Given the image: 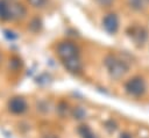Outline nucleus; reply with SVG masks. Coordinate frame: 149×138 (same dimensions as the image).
I'll return each instance as SVG.
<instances>
[{"label":"nucleus","mask_w":149,"mask_h":138,"mask_svg":"<svg viewBox=\"0 0 149 138\" xmlns=\"http://www.w3.org/2000/svg\"><path fill=\"white\" fill-rule=\"evenodd\" d=\"M132 38L137 43V44H142L144 43L146 38H147V32L143 28L141 27H133L132 28V34H130Z\"/></svg>","instance_id":"obj_8"},{"label":"nucleus","mask_w":149,"mask_h":138,"mask_svg":"<svg viewBox=\"0 0 149 138\" xmlns=\"http://www.w3.org/2000/svg\"><path fill=\"white\" fill-rule=\"evenodd\" d=\"M102 26H104V29L109 32V34H115L119 29V20H118V16L113 13H109L107 14L104 20H102Z\"/></svg>","instance_id":"obj_5"},{"label":"nucleus","mask_w":149,"mask_h":138,"mask_svg":"<svg viewBox=\"0 0 149 138\" xmlns=\"http://www.w3.org/2000/svg\"><path fill=\"white\" fill-rule=\"evenodd\" d=\"M3 35H5L6 38H8V39H10V41H12V39H15V38L17 37L13 31H9V30H5V31H3Z\"/></svg>","instance_id":"obj_17"},{"label":"nucleus","mask_w":149,"mask_h":138,"mask_svg":"<svg viewBox=\"0 0 149 138\" xmlns=\"http://www.w3.org/2000/svg\"><path fill=\"white\" fill-rule=\"evenodd\" d=\"M63 64H64L65 68L72 73H78L81 70V61L78 57L65 59V60H63Z\"/></svg>","instance_id":"obj_6"},{"label":"nucleus","mask_w":149,"mask_h":138,"mask_svg":"<svg viewBox=\"0 0 149 138\" xmlns=\"http://www.w3.org/2000/svg\"><path fill=\"white\" fill-rule=\"evenodd\" d=\"M36 80H37L38 83L45 85V83H48V81H49V75H48V74H41L40 77H37Z\"/></svg>","instance_id":"obj_16"},{"label":"nucleus","mask_w":149,"mask_h":138,"mask_svg":"<svg viewBox=\"0 0 149 138\" xmlns=\"http://www.w3.org/2000/svg\"><path fill=\"white\" fill-rule=\"evenodd\" d=\"M78 133L81 136V138H97V136L91 131L87 125H80L78 128Z\"/></svg>","instance_id":"obj_10"},{"label":"nucleus","mask_w":149,"mask_h":138,"mask_svg":"<svg viewBox=\"0 0 149 138\" xmlns=\"http://www.w3.org/2000/svg\"><path fill=\"white\" fill-rule=\"evenodd\" d=\"M27 109V103L24 101L23 97L21 96H15V97H12L9 101H8V110L12 112V114H22L24 110Z\"/></svg>","instance_id":"obj_4"},{"label":"nucleus","mask_w":149,"mask_h":138,"mask_svg":"<svg viewBox=\"0 0 149 138\" xmlns=\"http://www.w3.org/2000/svg\"><path fill=\"white\" fill-rule=\"evenodd\" d=\"M9 10H10L12 20H14V19H22L26 15V8L21 3L10 2L9 3Z\"/></svg>","instance_id":"obj_7"},{"label":"nucleus","mask_w":149,"mask_h":138,"mask_svg":"<svg viewBox=\"0 0 149 138\" xmlns=\"http://www.w3.org/2000/svg\"><path fill=\"white\" fill-rule=\"evenodd\" d=\"M0 20H2V21L12 20L10 10H9V3H7L3 0H0Z\"/></svg>","instance_id":"obj_9"},{"label":"nucleus","mask_w":149,"mask_h":138,"mask_svg":"<svg viewBox=\"0 0 149 138\" xmlns=\"http://www.w3.org/2000/svg\"><path fill=\"white\" fill-rule=\"evenodd\" d=\"M128 3L133 9L140 10L144 6V0H128Z\"/></svg>","instance_id":"obj_11"},{"label":"nucleus","mask_w":149,"mask_h":138,"mask_svg":"<svg viewBox=\"0 0 149 138\" xmlns=\"http://www.w3.org/2000/svg\"><path fill=\"white\" fill-rule=\"evenodd\" d=\"M120 138H132V137H130V135H128V133H122Z\"/></svg>","instance_id":"obj_18"},{"label":"nucleus","mask_w":149,"mask_h":138,"mask_svg":"<svg viewBox=\"0 0 149 138\" xmlns=\"http://www.w3.org/2000/svg\"><path fill=\"white\" fill-rule=\"evenodd\" d=\"M44 138H57L56 136H54V135H49V136H45Z\"/></svg>","instance_id":"obj_19"},{"label":"nucleus","mask_w":149,"mask_h":138,"mask_svg":"<svg viewBox=\"0 0 149 138\" xmlns=\"http://www.w3.org/2000/svg\"><path fill=\"white\" fill-rule=\"evenodd\" d=\"M85 115H86V112H85V110H84L83 108L77 107V108L73 109V116H74V118H77V119H81V118L85 117Z\"/></svg>","instance_id":"obj_13"},{"label":"nucleus","mask_w":149,"mask_h":138,"mask_svg":"<svg viewBox=\"0 0 149 138\" xmlns=\"http://www.w3.org/2000/svg\"><path fill=\"white\" fill-rule=\"evenodd\" d=\"M57 53L63 60H65L69 58L78 57L79 50L72 42H62L57 46Z\"/></svg>","instance_id":"obj_2"},{"label":"nucleus","mask_w":149,"mask_h":138,"mask_svg":"<svg viewBox=\"0 0 149 138\" xmlns=\"http://www.w3.org/2000/svg\"><path fill=\"white\" fill-rule=\"evenodd\" d=\"M126 89L129 94L134 95V96H140L144 93L146 90V85H144V81L143 79L141 78H133L130 79L127 83H126Z\"/></svg>","instance_id":"obj_3"},{"label":"nucleus","mask_w":149,"mask_h":138,"mask_svg":"<svg viewBox=\"0 0 149 138\" xmlns=\"http://www.w3.org/2000/svg\"><path fill=\"white\" fill-rule=\"evenodd\" d=\"M105 65L108 70V73L112 78L114 79H119L122 75H125L128 71V65L126 61L121 60L120 58L115 57V56H107L105 58Z\"/></svg>","instance_id":"obj_1"},{"label":"nucleus","mask_w":149,"mask_h":138,"mask_svg":"<svg viewBox=\"0 0 149 138\" xmlns=\"http://www.w3.org/2000/svg\"><path fill=\"white\" fill-rule=\"evenodd\" d=\"M41 27H42L41 20H38V19H33L31 22H30V24H29V29L31 31H34V32H37L41 29Z\"/></svg>","instance_id":"obj_12"},{"label":"nucleus","mask_w":149,"mask_h":138,"mask_svg":"<svg viewBox=\"0 0 149 138\" xmlns=\"http://www.w3.org/2000/svg\"><path fill=\"white\" fill-rule=\"evenodd\" d=\"M33 7H36V8H41L45 5V1L47 0H27Z\"/></svg>","instance_id":"obj_14"},{"label":"nucleus","mask_w":149,"mask_h":138,"mask_svg":"<svg viewBox=\"0 0 149 138\" xmlns=\"http://www.w3.org/2000/svg\"><path fill=\"white\" fill-rule=\"evenodd\" d=\"M21 66V60L17 59V58H13L9 60V67L13 68V70H17L19 67Z\"/></svg>","instance_id":"obj_15"}]
</instances>
